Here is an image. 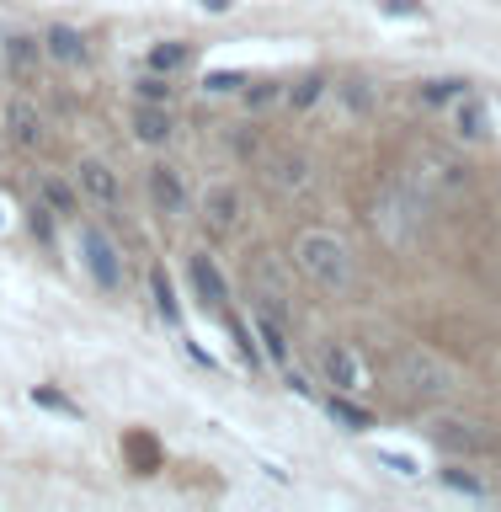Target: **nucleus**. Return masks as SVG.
<instances>
[{
    "mask_svg": "<svg viewBox=\"0 0 501 512\" xmlns=\"http://www.w3.org/2000/svg\"><path fill=\"white\" fill-rule=\"evenodd\" d=\"M272 102H283V80H272V75L246 80V107H251V112H267Z\"/></svg>",
    "mask_w": 501,
    "mask_h": 512,
    "instance_id": "obj_23",
    "label": "nucleus"
},
{
    "mask_svg": "<svg viewBox=\"0 0 501 512\" xmlns=\"http://www.w3.org/2000/svg\"><path fill=\"white\" fill-rule=\"evenodd\" d=\"M246 278H251V288H256V299H262V310H272L278 320L294 310V278L283 272V256H278V251L246 256Z\"/></svg>",
    "mask_w": 501,
    "mask_h": 512,
    "instance_id": "obj_3",
    "label": "nucleus"
},
{
    "mask_svg": "<svg viewBox=\"0 0 501 512\" xmlns=\"http://www.w3.org/2000/svg\"><path fill=\"white\" fill-rule=\"evenodd\" d=\"M43 48H48L59 64H86V59H91V48H86V38H80L75 27H48Z\"/></svg>",
    "mask_w": 501,
    "mask_h": 512,
    "instance_id": "obj_16",
    "label": "nucleus"
},
{
    "mask_svg": "<svg viewBox=\"0 0 501 512\" xmlns=\"http://www.w3.org/2000/svg\"><path fill=\"white\" fill-rule=\"evenodd\" d=\"M203 224L214 235H235L240 230V187L235 182H214L203 192Z\"/></svg>",
    "mask_w": 501,
    "mask_h": 512,
    "instance_id": "obj_12",
    "label": "nucleus"
},
{
    "mask_svg": "<svg viewBox=\"0 0 501 512\" xmlns=\"http://www.w3.org/2000/svg\"><path fill=\"white\" fill-rule=\"evenodd\" d=\"M294 267L331 299L352 288V251L331 230H299L294 235Z\"/></svg>",
    "mask_w": 501,
    "mask_h": 512,
    "instance_id": "obj_2",
    "label": "nucleus"
},
{
    "mask_svg": "<svg viewBox=\"0 0 501 512\" xmlns=\"http://www.w3.org/2000/svg\"><path fill=\"white\" fill-rule=\"evenodd\" d=\"M459 134L464 139H486V112H480L470 96H459Z\"/></svg>",
    "mask_w": 501,
    "mask_h": 512,
    "instance_id": "obj_26",
    "label": "nucleus"
},
{
    "mask_svg": "<svg viewBox=\"0 0 501 512\" xmlns=\"http://www.w3.org/2000/svg\"><path fill=\"white\" fill-rule=\"evenodd\" d=\"M432 438H438L448 454H501L496 438H486V432H475L464 422H438V427H432Z\"/></svg>",
    "mask_w": 501,
    "mask_h": 512,
    "instance_id": "obj_14",
    "label": "nucleus"
},
{
    "mask_svg": "<svg viewBox=\"0 0 501 512\" xmlns=\"http://www.w3.org/2000/svg\"><path fill=\"white\" fill-rule=\"evenodd\" d=\"M75 176H80V192H86L96 208H107V214H118V208H123V182H118V171H112L107 160L86 155L75 166Z\"/></svg>",
    "mask_w": 501,
    "mask_h": 512,
    "instance_id": "obj_9",
    "label": "nucleus"
},
{
    "mask_svg": "<svg viewBox=\"0 0 501 512\" xmlns=\"http://www.w3.org/2000/svg\"><path fill=\"white\" fill-rule=\"evenodd\" d=\"M262 176L278 198H310V187H315V166L304 150H272L262 160Z\"/></svg>",
    "mask_w": 501,
    "mask_h": 512,
    "instance_id": "obj_7",
    "label": "nucleus"
},
{
    "mask_svg": "<svg viewBox=\"0 0 501 512\" xmlns=\"http://www.w3.org/2000/svg\"><path fill=\"white\" fill-rule=\"evenodd\" d=\"M400 192L422 214H448L470 192V166L454 150H443V144H416L406 155V166H400Z\"/></svg>",
    "mask_w": 501,
    "mask_h": 512,
    "instance_id": "obj_1",
    "label": "nucleus"
},
{
    "mask_svg": "<svg viewBox=\"0 0 501 512\" xmlns=\"http://www.w3.org/2000/svg\"><path fill=\"white\" fill-rule=\"evenodd\" d=\"M235 86H246V75H235V70H219V75H208V80H203V91H208V96H224V91H235Z\"/></svg>",
    "mask_w": 501,
    "mask_h": 512,
    "instance_id": "obj_29",
    "label": "nucleus"
},
{
    "mask_svg": "<svg viewBox=\"0 0 501 512\" xmlns=\"http://www.w3.org/2000/svg\"><path fill=\"white\" fill-rule=\"evenodd\" d=\"M0 123H6V139L16 144L22 155H38L54 144V134H48V118L38 112V102L32 96H11L6 107H0Z\"/></svg>",
    "mask_w": 501,
    "mask_h": 512,
    "instance_id": "obj_5",
    "label": "nucleus"
},
{
    "mask_svg": "<svg viewBox=\"0 0 501 512\" xmlns=\"http://www.w3.org/2000/svg\"><path fill=\"white\" fill-rule=\"evenodd\" d=\"M320 374H326V384H336L342 395H363V390H374V374H368V363H363L352 347H342V342L320 352Z\"/></svg>",
    "mask_w": 501,
    "mask_h": 512,
    "instance_id": "obj_8",
    "label": "nucleus"
},
{
    "mask_svg": "<svg viewBox=\"0 0 501 512\" xmlns=\"http://www.w3.org/2000/svg\"><path fill=\"white\" fill-rule=\"evenodd\" d=\"M326 406H331V416H336V422H342V427H352V432H368V427H374V416H368V411L358 406V400H347V395H331Z\"/></svg>",
    "mask_w": 501,
    "mask_h": 512,
    "instance_id": "obj_21",
    "label": "nucleus"
},
{
    "mask_svg": "<svg viewBox=\"0 0 501 512\" xmlns=\"http://www.w3.org/2000/svg\"><path fill=\"white\" fill-rule=\"evenodd\" d=\"M416 96H422L427 107H443V102H459V96H470V80L438 75V80H422V86H416Z\"/></svg>",
    "mask_w": 501,
    "mask_h": 512,
    "instance_id": "obj_19",
    "label": "nucleus"
},
{
    "mask_svg": "<svg viewBox=\"0 0 501 512\" xmlns=\"http://www.w3.org/2000/svg\"><path fill=\"white\" fill-rule=\"evenodd\" d=\"M134 134H139L144 144H166V139L176 134V123H171L166 102H144V107L134 112Z\"/></svg>",
    "mask_w": 501,
    "mask_h": 512,
    "instance_id": "obj_15",
    "label": "nucleus"
},
{
    "mask_svg": "<svg viewBox=\"0 0 501 512\" xmlns=\"http://www.w3.org/2000/svg\"><path fill=\"white\" fill-rule=\"evenodd\" d=\"M6 59H11V70H16V80H38V59H43V43L38 38H6Z\"/></svg>",
    "mask_w": 501,
    "mask_h": 512,
    "instance_id": "obj_17",
    "label": "nucleus"
},
{
    "mask_svg": "<svg viewBox=\"0 0 501 512\" xmlns=\"http://www.w3.org/2000/svg\"><path fill=\"white\" fill-rule=\"evenodd\" d=\"M38 400H43V406H54V411H70V400L54 395V390H38Z\"/></svg>",
    "mask_w": 501,
    "mask_h": 512,
    "instance_id": "obj_31",
    "label": "nucleus"
},
{
    "mask_svg": "<svg viewBox=\"0 0 501 512\" xmlns=\"http://www.w3.org/2000/svg\"><path fill=\"white\" fill-rule=\"evenodd\" d=\"M150 294H155V310L160 315H166L171 320V326H176V320H182V304H176V288H171V278H166V272H150Z\"/></svg>",
    "mask_w": 501,
    "mask_h": 512,
    "instance_id": "obj_22",
    "label": "nucleus"
},
{
    "mask_svg": "<svg viewBox=\"0 0 501 512\" xmlns=\"http://www.w3.org/2000/svg\"><path fill=\"white\" fill-rule=\"evenodd\" d=\"M192 288H198L203 310H214V315L230 310V288H224V272L214 267V256H192Z\"/></svg>",
    "mask_w": 501,
    "mask_h": 512,
    "instance_id": "obj_13",
    "label": "nucleus"
},
{
    "mask_svg": "<svg viewBox=\"0 0 501 512\" xmlns=\"http://www.w3.org/2000/svg\"><path fill=\"white\" fill-rule=\"evenodd\" d=\"M224 331H230V336H235V352H240V358H246L251 368H256V363H262V352H256V342H251V331H246V320H240L235 310H224Z\"/></svg>",
    "mask_w": 501,
    "mask_h": 512,
    "instance_id": "obj_25",
    "label": "nucleus"
},
{
    "mask_svg": "<svg viewBox=\"0 0 501 512\" xmlns=\"http://www.w3.org/2000/svg\"><path fill=\"white\" fill-rule=\"evenodd\" d=\"M38 192L48 198V208H54V214H80V198L64 182H54V176H38Z\"/></svg>",
    "mask_w": 501,
    "mask_h": 512,
    "instance_id": "obj_24",
    "label": "nucleus"
},
{
    "mask_svg": "<svg viewBox=\"0 0 501 512\" xmlns=\"http://www.w3.org/2000/svg\"><path fill=\"white\" fill-rule=\"evenodd\" d=\"M80 262H86V272L96 278V288H102V294H118V288H123V256H118V246L107 240V230L80 224Z\"/></svg>",
    "mask_w": 501,
    "mask_h": 512,
    "instance_id": "obj_6",
    "label": "nucleus"
},
{
    "mask_svg": "<svg viewBox=\"0 0 501 512\" xmlns=\"http://www.w3.org/2000/svg\"><path fill=\"white\" fill-rule=\"evenodd\" d=\"M123 470H134L139 480L160 475L166 470V443H160L150 427H128L123 432Z\"/></svg>",
    "mask_w": 501,
    "mask_h": 512,
    "instance_id": "obj_10",
    "label": "nucleus"
},
{
    "mask_svg": "<svg viewBox=\"0 0 501 512\" xmlns=\"http://www.w3.org/2000/svg\"><path fill=\"white\" fill-rule=\"evenodd\" d=\"M320 96H326V70H310V75H299L294 86L283 91V102L294 107V112H310V107L320 102Z\"/></svg>",
    "mask_w": 501,
    "mask_h": 512,
    "instance_id": "obj_18",
    "label": "nucleus"
},
{
    "mask_svg": "<svg viewBox=\"0 0 501 512\" xmlns=\"http://www.w3.org/2000/svg\"><path fill=\"white\" fill-rule=\"evenodd\" d=\"M139 96H144V102H171V75H144L139 80Z\"/></svg>",
    "mask_w": 501,
    "mask_h": 512,
    "instance_id": "obj_28",
    "label": "nucleus"
},
{
    "mask_svg": "<svg viewBox=\"0 0 501 512\" xmlns=\"http://www.w3.org/2000/svg\"><path fill=\"white\" fill-rule=\"evenodd\" d=\"M187 64H192V48L187 43H155L150 48V70L155 75H182Z\"/></svg>",
    "mask_w": 501,
    "mask_h": 512,
    "instance_id": "obj_20",
    "label": "nucleus"
},
{
    "mask_svg": "<svg viewBox=\"0 0 501 512\" xmlns=\"http://www.w3.org/2000/svg\"><path fill=\"white\" fill-rule=\"evenodd\" d=\"M27 230H32V235H38L43 246H48V240H54V208L32 203V208H27Z\"/></svg>",
    "mask_w": 501,
    "mask_h": 512,
    "instance_id": "obj_27",
    "label": "nucleus"
},
{
    "mask_svg": "<svg viewBox=\"0 0 501 512\" xmlns=\"http://www.w3.org/2000/svg\"><path fill=\"white\" fill-rule=\"evenodd\" d=\"M203 11H230V0H203Z\"/></svg>",
    "mask_w": 501,
    "mask_h": 512,
    "instance_id": "obj_32",
    "label": "nucleus"
},
{
    "mask_svg": "<svg viewBox=\"0 0 501 512\" xmlns=\"http://www.w3.org/2000/svg\"><path fill=\"white\" fill-rule=\"evenodd\" d=\"M443 480H448V486H454V491H470V496H486V486H480V480H475V475H464V470H448Z\"/></svg>",
    "mask_w": 501,
    "mask_h": 512,
    "instance_id": "obj_30",
    "label": "nucleus"
},
{
    "mask_svg": "<svg viewBox=\"0 0 501 512\" xmlns=\"http://www.w3.org/2000/svg\"><path fill=\"white\" fill-rule=\"evenodd\" d=\"M144 187H150V203H155V214H166V219H182L187 214V182H182V171L176 166H150V176H144Z\"/></svg>",
    "mask_w": 501,
    "mask_h": 512,
    "instance_id": "obj_11",
    "label": "nucleus"
},
{
    "mask_svg": "<svg viewBox=\"0 0 501 512\" xmlns=\"http://www.w3.org/2000/svg\"><path fill=\"white\" fill-rule=\"evenodd\" d=\"M395 384H400L411 400H432V395H448V390H454V368L438 363L432 352H406V358L395 363Z\"/></svg>",
    "mask_w": 501,
    "mask_h": 512,
    "instance_id": "obj_4",
    "label": "nucleus"
}]
</instances>
